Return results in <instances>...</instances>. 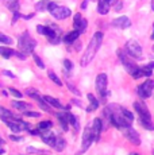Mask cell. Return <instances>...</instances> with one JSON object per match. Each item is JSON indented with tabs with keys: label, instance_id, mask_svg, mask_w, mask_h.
I'll list each match as a JSON object with an SVG mask.
<instances>
[{
	"label": "cell",
	"instance_id": "484cf974",
	"mask_svg": "<svg viewBox=\"0 0 154 155\" xmlns=\"http://www.w3.org/2000/svg\"><path fill=\"white\" fill-rule=\"evenodd\" d=\"M52 126H53L52 121H49V120H46V121H41V123L38 124V130L42 131V132H45V131H49Z\"/></svg>",
	"mask_w": 154,
	"mask_h": 155
},
{
	"label": "cell",
	"instance_id": "c3c4849f",
	"mask_svg": "<svg viewBox=\"0 0 154 155\" xmlns=\"http://www.w3.org/2000/svg\"><path fill=\"white\" fill-rule=\"evenodd\" d=\"M131 155H139V154H131Z\"/></svg>",
	"mask_w": 154,
	"mask_h": 155
},
{
	"label": "cell",
	"instance_id": "ee69618b",
	"mask_svg": "<svg viewBox=\"0 0 154 155\" xmlns=\"http://www.w3.org/2000/svg\"><path fill=\"white\" fill-rule=\"evenodd\" d=\"M116 2H118V0H108L109 5H114V4H116Z\"/></svg>",
	"mask_w": 154,
	"mask_h": 155
},
{
	"label": "cell",
	"instance_id": "3957f363",
	"mask_svg": "<svg viewBox=\"0 0 154 155\" xmlns=\"http://www.w3.org/2000/svg\"><path fill=\"white\" fill-rule=\"evenodd\" d=\"M19 49L22 53H25L26 55L27 54H31L32 51H34L35 46H37V42H35V39H32L30 37V34L28 32H23L22 35L19 37Z\"/></svg>",
	"mask_w": 154,
	"mask_h": 155
},
{
	"label": "cell",
	"instance_id": "bcb514c9",
	"mask_svg": "<svg viewBox=\"0 0 154 155\" xmlns=\"http://www.w3.org/2000/svg\"><path fill=\"white\" fill-rule=\"evenodd\" d=\"M152 10L154 11V0H152Z\"/></svg>",
	"mask_w": 154,
	"mask_h": 155
},
{
	"label": "cell",
	"instance_id": "603a6c76",
	"mask_svg": "<svg viewBox=\"0 0 154 155\" xmlns=\"http://www.w3.org/2000/svg\"><path fill=\"white\" fill-rule=\"evenodd\" d=\"M0 55H2L3 58H10V57L15 55V50L8 49V47H4V46H0Z\"/></svg>",
	"mask_w": 154,
	"mask_h": 155
},
{
	"label": "cell",
	"instance_id": "1f68e13d",
	"mask_svg": "<svg viewBox=\"0 0 154 155\" xmlns=\"http://www.w3.org/2000/svg\"><path fill=\"white\" fill-rule=\"evenodd\" d=\"M31 55H32V58H34V61H35V64H37V66H39V68H42V69H43V68H45V64H43L42 59L39 58V55L35 54L34 51L31 53Z\"/></svg>",
	"mask_w": 154,
	"mask_h": 155
},
{
	"label": "cell",
	"instance_id": "ac0fdd59",
	"mask_svg": "<svg viewBox=\"0 0 154 155\" xmlns=\"http://www.w3.org/2000/svg\"><path fill=\"white\" fill-rule=\"evenodd\" d=\"M79 35H80V32L77 31V30H75V31H70V32H68V34L64 37V39H62V41H64L65 43L70 45V43L76 42V41H77V38H79Z\"/></svg>",
	"mask_w": 154,
	"mask_h": 155
},
{
	"label": "cell",
	"instance_id": "277c9868",
	"mask_svg": "<svg viewBox=\"0 0 154 155\" xmlns=\"http://www.w3.org/2000/svg\"><path fill=\"white\" fill-rule=\"evenodd\" d=\"M47 11H49L55 19H60V20L66 19V18H69L70 15H72V11H70L68 7H61V5H58L57 3H54V2L49 3Z\"/></svg>",
	"mask_w": 154,
	"mask_h": 155
},
{
	"label": "cell",
	"instance_id": "8d00e7d4",
	"mask_svg": "<svg viewBox=\"0 0 154 155\" xmlns=\"http://www.w3.org/2000/svg\"><path fill=\"white\" fill-rule=\"evenodd\" d=\"M64 66H65V69H66V71H69V70H72V62L69 61V59H65L64 61Z\"/></svg>",
	"mask_w": 154,
	"mask_h": 155
},
{
	"label": "cell",
	"instance_id": "e0dca14e",
	"mask_svg": "<svg viewBox=\"0 0 154 155\" xmlns=\"http://www.w3.org/2000/svg\"><path fill=\"white\" fill-rule=\"evenodd\" d=\"M3 3H4V5L8 8L10 11H12V12H18L19 11V0H2Z\"/></svg>",
	"mask_w": 154,
	"mask_h": 155
},
{
	"label": "cell",
	"instance_id": "74e56055",
	"mask_svg": "<svg viewBox=\"0 0 154 155\" xmlns=\"http://www.w3.org/2000/svg\"><path fill=\"white\" fill-rule=\"evenodd\" d=\"M27 151H28V153H34V154H41V153H42L41 150H37L35 147H27Z\"/></svg>",
	"mask_w": 154,
	"mask_h": 155
},
{
	"label": "cell",
	"instance_id": "30bf717a",
	"mask_svg": "<svg viewBox=\"0 0 154 155\" xmlns=\"http://www.w3.org/2000/svg\"><path fill=\"white\" fill-rule=\"evenodd\" d=\"M123 134H124V136L127 138V140L131 142L132 144H135V146H139V144H141V138H139V134L134 130V128H131V127L124 128V130H123Z\"/></svg>",
	"mask_w": 154,
	"mask_h": 155
},
{
	"label": "cell",
	"instance_id": "7bdbcfd3",
	"mask_svg": "<svg viewBox=\"0 0 154 155\" xmlns=\"http://www.w3.org/2000/svg\"><path fill=\"white\" fill-rule=\"evenodd\" d=\"M115 10H116V11L122 10V3H119V4H116V5H115Z\"/></svg>",
	"mask_w": 154,
	"mask_h": 155
},
{
	"label": "cell",
	"instance_id": "ba28073f",
	"mask_svg": "<svg viewBox=\"0 0 154 155\" xmlns=\"http://www.w3.org/2000/svg\"><path fill=\"white\" fill-rule=\"evenodd\" d=\"M153 91H154V81L153 80L145 81L143 84L139 85L138 89H137L138 94L142 97V99H149V97L153 94Z\"/></svg>",
	"mask_w": 154,
	"mask_h": 155
},
{
	"label": "cell",
	"instance_id": "d4e9b609",
	"mask_svg": "<svg viewBox=\"0 0 154 155\" xmlns=\"http://www.w3.org/2000/svg\"><path fill=\"white\" fill-rule=\"evenodd\" d=\"M49 3H50L49 0H42V2H38L37 4H35V10L39 11V12H41V11H42V12H43V11H47Z\"/></svg>",
	"mask_w": 154,
	"mask_h": 155
},
{
	"label": "cell",
	"instance_id": "e575fe53",
	"mask_svg": "<svg viewBox=\"0 0 154 155\" xmlns=\"http://www.w3.org/2000/svg\"><path fill=\"white\" fill-rule=\"evenodd\" d=\"M8 92H10V93H11V94H12V96H15V97H18V99H22V96H23V94H22V93H20V92H19V91H16V89H15V88H10V89H8Z\"/></svg>",
	"mask_w": 154,
	"mask_h": 155
},
{
	"label": "cell",
	"instance_id": "9a60e30c",
	"mask_svg": "<svg viewBox=\"0 0 154 155\" xmlns=\"http://www.w3.org/2000/svg\"><path fill=\"white\" fill-rule=\"evenodd\" d=\"M41 138H42V142L43 143H46L47 146L53 147V146H54V143H55V139H57V136H55L54 134L52 132V131H49V132H46V134H42V135H41Z\"/></svg>",
	"mask_w": 154,
	"mask_h": 155
},
{
	"label": "cell",
	"instance_id": "6da1fadb",
	"mask_svg": "<svg viewBox=\"0 0 154 155\" xmlns=\"http://www.w3.org/2000/svg\"><path fill=\"white\" fill-rule=\"evenodd\" d=\"M102 42H103V32H100V31L95 32L89 45H88L87 50H85L84 55L81 57V66H87V65H89V62H92L97 50L102 46Z\"/></svg>",
	"mask_w": 154,
	"mask_h": 155
},
{
	"label": "cell",
	"instance_id": "9c48e42d",
	"mask_svg": "<svg viewBox=\"0 0 154 155\" xmlns=\"http://www.w3.org/2000/svg\"><path fill=\"white\" fill-rule=\"evenodd\" d=\"M118 54H119V58H120V61H122V65L124 66V69L127 70V73H130V76H132V74L139 69V66L135 62H132L131 59L127 58V55L124 54V53H122V50H119Z\"/></svg>",
	"mask_w": 154,
	"mask_h": 155
},
{
	"label": "cell",
	"instance_id": "5b68a950",
	"mask_svg": "<svg viewBox=\"0 0 154 155\" xmlns=\"http://www.w3.org/2000/svg\"><path fill=\"white\" fill-rule=\"evenodd\" d=\"M95 142V136H93V132H92V127H91V124L89 126H87L85 127V131H84V134H82V144H81V151H80L77 155H80V154H82V153H85V151L88 150V148L91 147V144Z\"/></svg>",
	"mask_w": 154,
	"mask_h": 155
},
{
	"label": "cell",
	"instance_id": "4dcf8cb0",
	"mask_svg": "<svg viewBox=\"0 0 154 155\" xmlns=\"http://www.w3.org/2000/svg\"><path fill=\"white\" fill-rule=\"evenodd\" d=\"M12 38L11 37H7V35H4L3 32H0V43H4V45H12Z\"/></svg>",
	"mask_w": 154,
	"mask_h": 155
},
{
	"label": "cell",
	"instance_id": "4316f807",
	"mask_svg": "<svg viewBox=\"0 0 154 155\" xmlns=\"http://www.w3.org/2000/svg\"><path fill=\"white\" fill-rule=\"evenodd\" d=\"M26 94H27V96H30L31 99H34V100L41 99V96H39V92H38V91H35V89H32V88L26 89Z\"/></svg>",
	"mask_w": 154,
	"mask_h": 155
},
{
	"label": "cell",
	"instance_id": "cb8c5ba5",
	"mask_svg": "<svg viewBox=\"0 0 154 155\" xmlns=\"http://www.w3.org/2000/svg\"><path fill=\"white\" fill-rule=\"evenodd\" d=\"M65 146H66V142H65L64 138H60V136H57V139H55V143L53 147L55 148L57 151H62L65 148Z\"/></svg>",
	"mask_w": 154,
	"mask_h": 155
},
{
	"label": "cell",
	"instance_id": "f1b7e54d",
	"mask_svg": "<svg viewBox=\"0 0 154 155\" xmlns=\"http://www.w3.org/2000/svg\"><path fill=\"white\" fill-rule=\"evenodd\" d=\"M143 71H145V76H147V77H150L153 74V69H154V62H150V64H147V65H145L143 68Z\"/></svg>",
	"mask_w": 154,
	"mask_h": 155
},
{
	"label": "cell",
	"instance_id": "8fae6325",
	"mask_svg": "<svg viewBox=\"0 0 154 155\" xmlns=\"http://www.w3.org/2000/svg\"><path fill=\"white\" fill-rule=\"evenodd\" d=\"M73 26H75V30H77V31L81 34V32H84L85 28H87L88 22L80 14H76L75 15V19H73Z\"/></svg>",
	"mask_w": 154,
	"mask_h": 155
},
{
	"label": "cell",
	"instance_id": "83f0119b",
	"mask_svg": "<svg viewBox=\"0 0 154 155\" xmlns=\"http://www.w3.org/2000/svg\"><path fill=\"white\" fill-rule=\"evenodd\" d=\"M69 124H72L76 132L79 131V128H80V123H79V119H77L75 115H69Z\"/></svg>",
	"mask_w": 154,
	"mask_h": 155
},
{
	"label": "cell",
	"instance_id": "7dc6e473",
	"mask_svg": "<svg viewBox=\"0 0 154 155\" xmlns=\"http://www.w3.org/2000/svg\"><path fill=\"white\" fill-rule=\"evenodd\" d=\"M4 154V150H3V148H0V155H3Z\"/></svg>",
	"mask_w": 154,
	"mask_h": 155
},
{
	"label": "cell",
	"instance_id": "7c38bea8",
	"mask_svg": "<svg viewBox=\"0 0 154 155\" xmlns=\"http://www.w3.org/2000/svg\"><path fill=\"white\" fill-rule=\"evenodd\" d=\"M112 26L116 28L124 30V28H129L130 26H131V20H130L127 16H119V18L112 20Z\"/></svg>",
	"mask_w": 154,
	"mask_h": 155
},
{
	"label": "cell",
	"instance_id": "52a82bcc",
	"mask_svg": "<svg viewBox=\"0 0 154 155\" xmlns=\"http://www.w3.org/2000/svg\"><path fill=\"white\" fill-rule=\"evenodd\" d=\"M107 84H108V78H107V74L105 73H100L99 76L96 77V89L99 92V94L102 97L108 96V92H107Z\"/></svg>",
	"mask_w": 154,
	"mask_h": 155
},
{
	"label": "cell",
	"instance_id": "4fadbf2b",
	"mask_svg": "<svg viewBox=\"0 0 154 155\" xmlns=\"http://www.w3.org/2000/svg\"><path fill=\"white\" fill-rule=\"evenodd\" d=\"M91 127H92V132H93V136H95V140H99L100 138V134H102V130H103V123L100 119H95L92 121V124H91Z\"/></svg>",
	"mask_w": 154,
	"mask_h": 155
},
{
	"label": "cell",
	"instance_id": "44dd1931",
	"mask_svg": "<svg viewBox=\"0 0 154 155\" xmlns=\"http://www.w3.org/2000/svg\"><path fill=\"white\" fill-rule=\"evenodd\" d=\"M12 107L15 109H18V111H22V112H25L26 109L31 108L30 104L25 103V101H12Z\"/></svg>",
	"mask_w": 154,
	"mask_h": 155
},
{
	"label": "cell",
	"instance_id": "60d3db41",
	"mask_svg": "<svg viewBox=\"0 0 154 155\" xmlns=\"http://www.w3.org/2000/svg\"><path fill=\"white\" fill-rule=\"evenodd\" d=\"M19 16H20V14H19V11L18 12H14V19H12V23H15L18 19H19Z\"/></svg>",
	"mask_w": 154,
	"mask_h": 155
},
{
	"label": "cell",
	"instance_id": "7402d4cb",
	"mask_svg": "<svg viewBox=\"0 0 154 155\" xmlns=\"http://www.w3.org/2000/svg\"><path fill=\"white\" fill-rule=\"evenodd\" d=\"M87 97H88V100H89V103H91V107L89 108H87V111L88 112H91V111H95V109H97L99 108V101L96 100V97L93 96V94H87Z\"/></svg>",
	"mask_w": 154,
	"mask_h": 155
},
{
	"label": "cell",
	"instance_id": "7a4b0ae2",
	"mask_svg": "<svg viewBox=\"0 0 154 155\" xmlns=\"http://www.w3.org/2000/svg\"><path fill=\"white\" fill-rule=\"evenodd\" d=\"M134 109H135V112H137L138 116H139V123L146 128V130L153 131L154 126L152 123V116H150V112H149V109H147V107L145 105V104L139 103V101H135L134 103Z\"/></svg>",
	"mask_w": 154,
	"mask_h": 155
},
{
	"label": "cell",
	"instance_id": "8992f818",
	"mask_svg": "<svg viewBox=\"0 0 154 155\" xmlns=\"http://www.w3.org/2000/svg\"><path fill=\"white\" fill-rule=\"evenodd\" d=\"M126 53L134 59H141L142 58V47L137 41H129L126 43Z\"/></svg>",
	"mask_w": 154,
	"mask_h": 155
},
{
	"label": "cell",
	"instance_id": "d6a6232c",
	"mask_svg": "<svg viewBox=\"0 0 154 155\" xmlns=\"http://www.w3.org/2000/svg\"><path fill=\"white\" fill-rule=\"evenodd\" d=\"M122 113H123V116L127 119V120H130V121H131V123H132V120H134V115H132L131 112H130V111H127L126 108H122Z\"/></svg>",
	"mask_w": 154,
	"mask_h": 155
},
{
	"label": "cell",
	"instance_id": "f546056e",
	"mask_svg": "<svg viewBox=\"0 0 154 155\" xmlns=\"http://www.w3.org/2000/svg\"><path fill=\"white\" fill-rule=\"evenodd\" d=\"M47 74H49V78L52 80V81L54 82V84H57L58 86H61V85H62L61 80L58 78V77H57V74H55V73H54V71H53V70H49V73H47Z\"/></svg>",
	"mask_w": 154,
	"mask_h": 155
},
{
	"label": "cell",
	"instance_id": "f6af8a7d",
	"mask_svg": "<svg viewBox=\"0 0 154 155\" xmlns=\"http://www.w3.org/2000/svg\"><path fill=\"white\" fill-rule=\"evenodd\" d=\"M153 28H154V25H153ZM150 38H152V39L154 41V30H153V34H152V37H150Z\"/></svg>",
	"mask_w": 154,
	"mask_h": 155
},
{
	"label": "cell",
	"instance_id": "5bb4252c",
	"mask_svg": "<svg viewBox=\"0 0 154 155\" xmlns=\"http://www.w3.org/2000/svg\"><path fill=\"white\" fill-rule=\"evenodd\" d=\"M69 115L70 113H66V112H58L55 115L61 124V128L64 131H68V128H69Z\"/></svg>",
	"mask_w": 154,
	"mask_h": 155
},
{
	"label": "cell",
	"instance_id": "ab89813d",
	"mask_svg": "<svg viewBox=\"0 0 154 155\" xmlns=\"http://www.w3.org/2000/svg\"><path fill=\"white\" fill-rule=\"evenodd\" d=\"M10 139L11 140H14V142H22V138H18V136H15V135H11Z\"/></svg>",
	"mask_w": 154,
	"mask_h": 155
},
{
	"label": "cell",
	"instance_id": "836d02e7",
	"mask_svg": "<svg viewBox=\"0 0 154 155\" xmlns=\"http://www.w3.org/2000/svg\"><path fill=\"white\" fill-rule=\"evenodd\" d=\"M66 86H68V88H69V91L72 92V93H75L76 96H80V91L76 88V86H73L72 84H70V82H66Z\"/></svg>",
	"mask_w": 154,
	"mask_h": 155
},
{
	"label": "cell",
	"instance_id": "ffe728a7",
	"mask_svg": "<svg viewBox=\"0 0 154 155\" xmlns=\"http://www.w3.org/2000/svg\"><path fill=\"white\" fill-rule=\"evenodd\" d=\"M97 11H99V14H102V15L108 14V11H109L108 0H99V8H97Z\"/></svg>",
	"mask_w": 154,
	"mask_h": 155
},
{
	"label": "cell",
	"instance_id": "d6986e66",
	"mask_svg": "<svg viewBox=\"0 0 154 155\" xmlns=\"http://www.w3.org/2000/svg\"><path fill=\"white\" fill-rule=\"evenodd\" d=\"M43 99H45L46 103L49 104V105H52L53 108H57V109H66V108H64V105H62V104H61V103H60V101H58L57 99H54V97L45 96V97H43Z\"/></svg>",
	"mask_w": 154,
	"mask_h": 155
},
{
	"label": "cell",
	"instance_id": "f35d334b",
	"mask_svg": "<svg viewBox=\"0 0 154 155\" xmlns=\"http://www.w3.org/2000/svg\"><path fill=\"white\" fill-rule=\"evenodd\" d=\"M15 55L18 57V58H20V59H26V54L25 53H22V51H15Z\"/></svg>",
	"mask_w": 154,
	"mask_h": 155
},
{
	"label": "cell",
	"instance_id": "b9f144b4",
	"mask_svg": "<svg viewBox=\"0 0 154 155\" xmlns=\"http://www.w3.org/2000/svg\"><path fill=\"white\" fill-rule=\"evenodd\" d=\"M3 73H4V76H8V77H11V78H15V76H14L11 71H8V70H4Z\"/></svg>",
	"mask_w": 154,
	"mask_h": 155
},
{
	"label": "cell",
	"instance_id": "d590c367",
	"mask_svg": "<svg viewBox=\"0 0 154 155\" xmlns=\"http://www.w3.org/2000/svg\"><path fill=\"white\" fill-rule=\"evenodd\" d=\"M25 116H28V117H39V113L38 112H32V111H25Z\"/></svg>",
	"mask_w": 154,
	"mask_h": 155
},
{
	"label": "cell",
	"instance_id": "2e32d148",
	"mask_svg": "<svg viewBox=\"0 0 154 155\" xmlns=\"http://www.w3.org/2000/svg\"><path fill=\"white\" fill-rule=\"evenodd\" d=\"M0 119L3 121H7V120H14V119H18V117L14 116V113L10 109L4 108V107H0Z\"/></svg>",
	"mask_w": 154,
	"mask_h": 155
}]
</instances>
